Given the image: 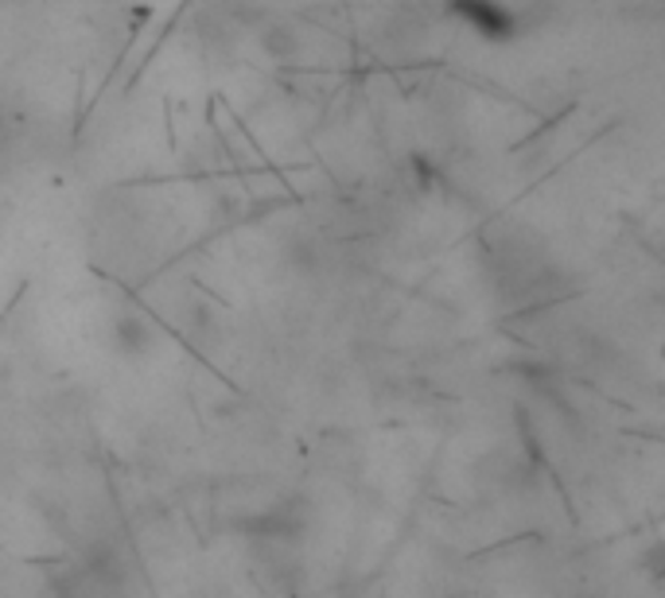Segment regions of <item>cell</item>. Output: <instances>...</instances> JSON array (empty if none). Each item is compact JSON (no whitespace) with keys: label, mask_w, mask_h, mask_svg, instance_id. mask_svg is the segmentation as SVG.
Here are the masks:
<instances>
[{"label":"cell","mask_w":665,"mask_h":598,"mask_svg":"<svg viewBox=\"0 0 665 598\" xmlns=\"http://www.w3.org/2000/svg\"><path fill=\"white\" fill-rule=\"evenodd\" d=\"M296 47H300V39H296V32H292L288 24L264 27L261 51L269 54V59H292V54H296Z\"/></svg>","instance_id":"obj_3"},{"label":"cell","mask_w":665,"mask_h":598,"mask_svg":"<svg viewBox=\"0 0 665 598\" xmlns=\"http://www.w3.org/2000/svg\"><path fill=\"white\" fill-rule=\"evenodd\" d=\"M452 16L464 20L471 32L487 39V43H510L518 36V16L510 4L502 0H444Z\"/></svg>","instance_id":"obj_1"},{"label":"cell","mask_w":665,"mask_h":598,"mask_svg":"<svg viewBox=\"0 0 665 598\" xmlns=\"http://www.w3.org/2000/svg\"><path fill=\"white\" fill-rule=\"evenodd\" d=\"M113 338H118L121 353H148L156 346L152 323L140 315H121L118 323H113Z\"/></svg>","instance_id":"obj_2"}]
</instances>
